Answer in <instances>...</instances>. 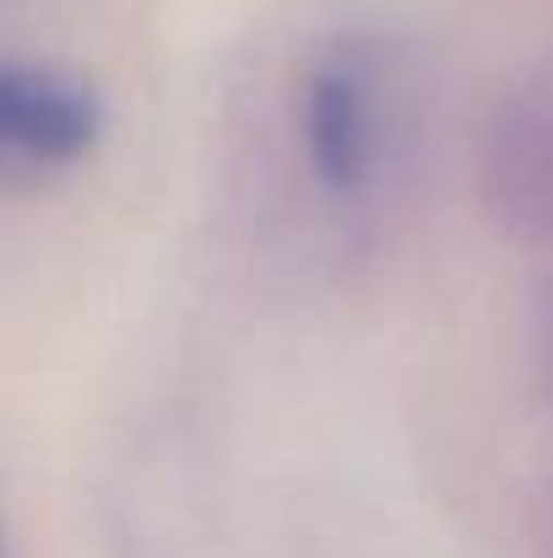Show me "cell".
Returning a JSON list of instances; mask_svg holds the SVG:
<instances>
[{
	"mask_svg": "<svg viewBox=\"0 0 553 558\" xmlns=\"http://www.w3.org/2000/svg\"><path fill=\"white\" fill-rule=\"evenodd\" d=\"M304 147L315 174L332 190H359L374 153V120H369V93L353 71H321L304 98Z\"/></svg>",
	"mask_w": 553,
	"mask_h": 558,
	"instance_id": "cell-2",
	"label": "cell"
},
{
	"mask_svg": "<svg viewBox=\"0 0 553 558\" xmlns=\"http://www.w3.org/2000/svg\"><path fill=\"white\" fill-rule=\"evenodd\" d=\"M93 142H98V98L82 82L0 60V158L5 163L60 169V163L87 158Z\"/></svg>",
	"mask_w": 553,
	"mask_h": 558,
	"instance_id": "cell-1",
	"label": "cell"
},
{
	"mask_svg": "<svg viewBox=\"0 0 553 558\" xmlns=\"http://www.w3.org/2000/svg\"><path fill=\"white\" fill-rule=\"evenodd\" d=\"M0 558H5V554H0Z\"/></svg>",
	"mask_w": 553,
	"mask_h": 558,
	"instance_id": "cell-3",
	"label": "cell"
}]
</instances>
